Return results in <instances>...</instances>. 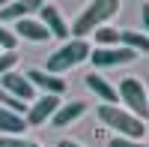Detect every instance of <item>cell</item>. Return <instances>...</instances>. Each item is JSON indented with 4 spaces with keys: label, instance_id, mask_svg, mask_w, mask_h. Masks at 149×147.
<instances>
[{
    "label": "cell",
    "instance_id": "1",
    "mask_svg": "<svg viewBox=\"0 0 149 147\" xmlns=\"http://www.w3.org/2000/svg\"><path fill=\"white\" fill-rule=\"evenodd\" d=\"M119 6H122V0H90V3L81 9V15L74 18L69 33H74V39H84L86 33L104 27V24L119 12Z\"/></svg>",
    "mask_w": 149,
    "mask_h": 147
},
{
    "label": "cell",
    "instance_id": "2",
    "mask_svg": "<svg viewBox=\"0 0 149 147\" xmlns=\"http://www.w3.org/2000/svg\"><path fill=\"white\" fill-rule=\"evenodd\" d=\"M98 117H102V123L116 129L119 138H128V141H140L146 135V123L137 120L134 114H128L125 108L119 105H98Z\"/></svg>",
    "mask_w": 149,
    "mask_h": 147
},
{
    "label": "cell",
    "instance_id": "3",
    "mask_svg": "<svg viewBox=\"0 0 149 147\" xmlns=\"http://www.w3.org/2000/svg\"><path fill=\"white\" fill-rule=\"evenodd\" d=\"M90 42L86 39H69L63 48H57V51L48 57V66H45V72H51V75H60V72H66V69H72V66H78V63H84V60H90Z\"/></svg>",
    "mask_w": 149,
    "mask_h": 147
},
{
    "label": "cell",
    "instance_id": "4",
    "mask_svg": "<svg viewBox=\"0 0 149 147\" xmlns=\"http://www.w3.org/2000/svg\"><path fill=\"white\" fill-rule=\"evenodd\" d=\"M116 93H119V99L128 105V114H134L137 120L146 123V117H149V93L143 87V81L140 78H122Z\"/></svg>",
    "mask_w": 149,
    "mask_h": 147
},
{
    "label": "cell",
    "instance_id": "5",
    "mask_svg": "<svg viewBox=\"0 0 149 147\" xmlns=\"http://www.w3.org/2000/svg\"><path fill=\"white\" fill-rule=\"evenodd\" d=\"M137 60V54L125 45H113V48H93L90 51V63L95 69H104V66H128Z\"/></svg>",
    "mask_w": 149,
    "mask_h": 147
},
{
    "label": "cell",
    "instance_id": "6",
    "mask_svg": "<svg viewBox=\"0 0 149 147\" xmlns=\"http://www.w3.org/2000/svg\"><path fill=\"white\" fill-rule=\"evenodd\" d=\"M60 105H63V102H60V96L45 93V96H39L36 102H30V108H27V114H24V120H27V126H42V123H48V120L57 114Z\"/></svg>",
    "mask_w": 149,
    "mask_h": 147
},
{
    "label": "cell",
    "instance_id": "7",
    "mask_svg": "<svg viewBox=\"0 0 149 147\" xmlns=\"http://www.w3.org/2000/svg\"><path fill=\"white\" fill-rule=\"evenodd\" d=\"M0 90H6L9 96H15V99H21V102H33V84L27 81V75H18V72L15 69H12V72H6V75L3 78H0Z\"/></svg>",
    "mask_w": 149,
    "mask_h": 147
},
{
    "label": "cell",
    "instance_id": "8",
    "mask_svg": "<svg viewBox=\"0 0 149 147\" xmlns=\"http://www.w3.org/2000/svg\"><path fill=\"white\" fill-rule=\"evenodd\" d=\"M42 9V0H9V3L0 9V24L3 21H21V18H30L33 12Z\"/></svg>",
    "mask_w": 149,
    "mask_h": 147
},
{
    "label": "cell",
    "instance_id": "9",
    "mask_svg": "<svg viewBox=\"0 0 149 147\" xmlns=\"http://www.w3.org/2000/svg\"><path fill=\"white\" fill-rule=\"evenodd\" d=\"M84 84H86V90H90V93H95L102 102H107V105H116V102H119L116 87H113V84H110L104 75H98V72H90V75L84 78Z\"/></svg>",
    "mask_w": 149,
    "mask_h": 147
},
{
    "label": "cell",
    "instance_id": "10",
    "mask_svg": "<svg viewBox=\"0 0 149 147\" xmlns=\"http://www.w3.org/2000/svg\"><path fill=\"white\" fill-rule=\"evenodd\" d=\"M27 81L33 84V90L39 87L45 93H51V96H60L66 90V81L60 78V75H51V72H45V69H30L27 72Z\"/></svg>",
    "mask_w": 149,
    "mask_h": 147
},
{
    "label": "cell",
    "instance_id": "11",
    "mask_svg": "<svg viewBox=\"0 0 149 147\" xmlns=\"http://www.w3.org/2000/svg\"><path fill=\"white\" fill-rule=\"evenodd\" d=\"M39 18H42L45 30L51 33V36H57V39H66V36H69V24H66V18H63V15H60V9H57V6H51V3H42V9H39Z\"/></svg>",
    "mask_w": 149,
    "mask_h": 147
},
{
    "label": "cell",
    "instance_id": "12",
    "mask_svg": "<svg viewBox=\"0 0 149 147\" xmlns=\"http://www.w3.org/2000/svg\"><path fill=\"white\" fill-rule=\"evenodd\" d=\"M15 36L30 39V42H48V39H51V33L45 30V24H42V21H33V18L15 21Z\"/></svg>",
    "mask_w": 149,
    "mask_h": 147
},
{
    "label": "cell",
    "instance_id": "13",
    "mask_svg": "<svg viewBox=\"0 0 149 147\" xmlns=\"http://www.w3.org/2000/svg\"><path fill=\"white\" fill-rule=\"evenodd\" d=\"M84 114H86V102L74 99V102H69V105H60V108H57V114L51 117V123H54L57 129H66L69 123H74V120L84 117Z\"/></svg>",
    "mask_w": 149,
    "mask_h": 147
},
{
    "label": "cell",
    "instance_id": "14",
    "mask_svg": "<svg viewBox=\"0 0 149 147\" xmlns=\"http://www.w3.org/2000/svg\"><path fill=\"white\" fill-rule=\"evenodd\" d=\"M0 132L3 135H24L27 132V120L21 114H12L6 108H0Z\"/></svg>",
    "mask_w": 149,
    "mask_h": 147
},
{
    "label": "cell",
    "instance_id": "15",
    "mask_svg": "<svg viewBox=\"0 0 149 147\" xmlns=\"http://www.w3.org/2000/svg\"><path fill=\"white\" fill-rule=\"evenodd\" d=\"M119 45L131 48L134 54H149V36L140 30H122L119 33Z\"/></svg>",
    "mask_w": 149,
    "mask_h": 147
},
{
    "label": "cell",
    "instance_id": "16",
    "mask_svg": "<svg viewBox=\"0 0 149 147\" xmlns=\"http://www.w3.org/2000/svg\"><path fill=\"white\" fill-rule=\"evenodd\" d=\"M93 36H95V42H98V48H113V45H119V30H113V27H98V30H93Z\"/></svg>",
    "mask_w": 149,
    "mask_h": 147
},
{
    "label": "cell",
    "instance_id": "17",
    "mask_svg": "<svg viewBox=\"0 0 149 147\" xmlns=\"http://www.w3.org/2000/svg\"><path fill=\"white\" fill-rule=\"evenodd\" d=\"M0 147H42L39 141L21 138V135H0Z\"/></svg>",
    "mask_w": 149,
    "mask_h": 147
},
{
    "label": "cell",
    "instance_id": "18",
    "mask_svg": "<svg viewBox=\"0 0 149 147\" xmlns=\"http://www.w3.org/2000/svg\"><path fill=\"white\" fill-rule=\"evenodd\" d=\"M15 45H18V36L0 24V51H15Z\"/></svg>",
    "mask_w": 149,
    "mask_h": 147
},
{
    "label": "cell",
    "instance_id": "19",
    "mask_svg": "<svg viewBox=\"0 0 149 147\" xmlns=\"http://www.w3.org/2000/svg\"><path fill=\"white\" fill-rule=\"evenodd\" d=\"M18 63V54L15 51H0V78L6 75V72H12Z\"/></svg>",
    "mask_w": 149,
    "mask_h": 147
},
{
    "label": "cell",
    "instance_id": "20",
    "mask_svg": "<svg viewBox=\"0 0 149 147\" xmlns=\"http://www.w3.org/2000/svg\"><path fill=\"white\" fill-rule=\"evenodd\" d=\"M107 147H149V144H140V141H128V138H110V144Z\"/></svg>",
    "mask_w": 149,
    "mask_h": 147
},
{
    "label": "cell",
    "instance_id": "21",
    "mask_svg": "<svg viewBox=\"0 0 149 147\" xmlns=\"http://www.w3.org/2000/svg\"><path fill=\"white\" fill-rule=\"evenodd\" d=\"M140 18H143V33L149 36V3H143V9H140Z\"/></svg>",
    "mask_w": 149,
    "mask_h": 147
},
{
    "label": "cell",
    "instance_id": "22",
    "mask_svg": "<svg viewBox=\"0 0 149 147\" xmlns=\"http://www.w3.org/2000/svg\"><path fill=\"white\" fill-rule=\"evenodd\" d=\"M57 147H84V144H81V141H72V138H63Z\"/></svg>",
    "mask_w": 149,
    "mask_h": 147
},
{
    "label": "cell",
    "instance_id": "23",
    "mask_svg": "<svg viewBox=\"0 0 149 147\" xmlns=\"http://www.w3.org/2000/svg\"><path fill=\"white\" fill-rule=\"evenodd\" d=\"M6 3H9V0H0V9H3V6H6Z\"/></svg>",
    "mask_w": 149,
    "mask_h": 147
}]
</instances>
